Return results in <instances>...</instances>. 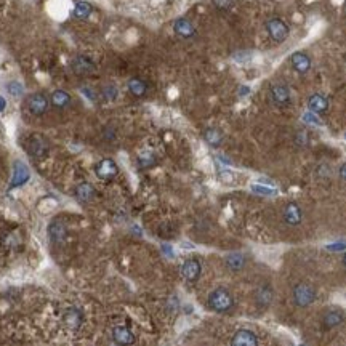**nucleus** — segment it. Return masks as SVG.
<instances>
[{
  "label": "nucleus",
  "instance_id": "3",
  "mask_svg": "<svg viewBox=\"0 0 346 346\" xmlns=\"http://www.w3.org/2000/svg\"><path fill=\"white\" fill-rule=\"evenodd\" d=\"M314 300H316V290H314L313 285L304 284V282L295 285V289H294V301L298 306H308Z\"/></svg>",
  "mask_w": 346,
  "mask_h": 346
},
{
  "label": "nucleus",
  "instance_id": "33",
  "mask_svg": "<svg viewBox=\"0 0 346 346\" xmlns=\"http://www.w3.org/2000/svg\"><path fill=\"white\" fill-rule=\"evenodd\" d=\"M220 180L223 183H231L233 181V173H229V171H221L220 173Z\"/></svg>",
  "mask_w": 346,
  "mask_h": 346
},
{
  "label": "nucleus",
  "instance_id": "14",
  "mask_svg": "<svg viewBox=\"0 0 346 346\" xmlns=\"http://www.w3.org/2000/svg\"><path fill=\"white\" fill-rule=\"evenodd\" d=\"M173 31H175L183 39H189L196 34L193 23L189 20H184V18H180V20L175 21V24H173Z\"/></svg>",
  "mask_w": 346,
  "mask_h": 346
},
{
  "label": "nucleus",
  "instance_id": "30",
  "mask_svg": "<svg viewBox=\"0 0 346 346\" xmlns=\"http://www.w3.org/2000/svg\"><path fill=\"white\" fill-rule=\"evenodd\" d=\"M103 93H104L106 100H116L117 95H119V91H117V88L114 85H106L104 90H103Z\"/></svg>",
  "mask_w": 346,
  "mask_h": 346
},
{
  "label": "nucleus",
  "instance_id": "15",
  "mask_svg": "<svg viewBox=\"0 0 346 346\" xmlns=\"http://www.w3.org/2000/svg\"><path fill=\"white\" fill-rule=\"evenodd\" d=\"M308 108L316 114H322L329 109V101L325 97L319 95V93H314V95H311L308 100Z\"/></svg>",
  "mask_w": 346,
  "mask_h": 346
},
{
  "label": "nucleus",
  "instance_id": "20",
  "mask_svg": "<svg viewBox=\"0 0 346 346\" xmlns=\"http://www.w3.org/2000/svg\"><path fill=\"white\" fill-rule=\"evenodd\" d=\"M51 103L56 106V108H66V106H69L71 103V97L68 91L64 90H55L51 93Z\"/></svg>",
  "mask_w": 346,
  "mask_h": 346
},
{
  "label": "nucleus",
  "instance_id": "19",
  "mask_svg": "<svg viewBox=\"0 0 346 346\" xmlns=\"http://www.w3.org/2000/svg\"><path fill=\"white\" fill-rule=\"evenodd\" d=\"M75 197L82 202H88L95 197V188L90 183H81L75 188Z\"/></svg>",
  "mask_w": 346,
  "mask_h": 346
},
{
  "label": "nucleus",
  "instance_id": "5",
  "mask_svg": "<svg viewBox=\"0 0 346 346\" xmlns=\"http://www.w3.org/2000/svg\"><path fill=\"white\" fill-rule=\"evenodd\" d=\"M95 171H97L98 178H101L104 181H109L119 173V168H117V164L112 161V159H103V161L97 165Z\"/></svg>",
  "mask_w": 346,
  "mask_h": 346
},
{
  "label": "nucleus",
  "instance_id": "38",
  "mask_svg": "<svg viewBox=\"0 0 346 346\" xmlns=\"http://www.w3.org/2000/svg\"><path fill=\"white\" fill-rule=\"evenodd\" d=\"M343 264H344V266H346V255H344V257H343Z\"/></svg>",
  "mask_w": 346,
  "mask_h": 346
},
{
  "label": "nucleus",
  "instance_id": "2",
  "mask_svg": "<svg viewBox=\"0 0 346 346\" xmlns=\"http://www.w3.org/2000/svg\"><path fill=\"white\" fill-rule=\"evenodd\" d=\"M266 31H268L270 37L273 39L274 42H284L285 39L289 37V26L285 21H282L281 18H271L268 23H266Z\"/></svg>",
  "mask_w": 346,
  "mask_h": 346
},
{
  "label": "nucleus",
  "instance_id": "26",
  "mask_svg": "<svg viewBox=\"0 0 346 346\" xmlns=\"http://www.w3.org/2000/svg\"><path fill=\"white\" fill-rule=\"evenodd\" d=\"M7 91L8 95L13 97V98H21L23 93H24V88H23V84L18 82V81H10L7 84Z\"/></svg>",
  "mask_w": 346,
  "mask_h": 346
},
{
  "label": "nucleus",
  "instance_id": "37",
  "mask_svg": "<svg viewBox=\"0 0 346 346\" xmlns=\"http://www.w3.org/2000/svg\"><path fill=\"white\" fill-rule=\"evenodd\" d=\"M340 177H341L343 180H346V164H343L341 168H340Z\"/></svg>",
  "mask_w": 346,
  "mask_h": 346
},
{
  "label": "nucleus",
  "instance_id": "6",
  "mask_svg": "<svg viewBox=\"0 0 346 346\" xmlns=\"http://www.w3.org/2000/svg\"><path fill=\"white\" fill-rule=\"evenodd\" d=\"M201 271H202L201 263H199V260H196V258L186 260L181 266V274L188 282H196L199 276H201Z\"/></svg>",
  "mask_w": 346,
  "mask_h": 346
},
{
  "label": "nucleus",
  "instance_id": "18",
  "mask_svg": "<svg viewBox=\"0 0 346 346\" xmlns=\"http://www.w3.org/2000/svg\"><path fill=\"white\" fill-rule=\"evenodd\" d=\"M271 98L276 104L279 106H284L289 103L290 100V91L285 85H274L271 88Z\"/></svg>",
  "mask_w": 346,
  "mask_h": 346
},
{
  "label": "nucleus",
  "instance_id": "11",
  "mask_svg": "<svg viewBox=\"0 0 346 346\" xmlns=\"http://www.w3.org/2000/svg\"><path fill=\"white\" fill-rule=\"evenodd\" d=\"M28 151L32 157H45L48 152V144L42 137H32L28 144Z\"/></svg>",
  "mask_w": 346,
  "mask_h": 346
},
{
  "label": "nucleus",
  "instance_id": "4",
  "mask_svg": "<svg viewBox=\"0 0 346 346\" xmlns=\"http://www.w3.org/2000/svg\"><path fill=\"white\" fill-rule=\"evenodd\" d=\"M71 68L77 75H90L97 71V64L85 55H77L71 63Z\"/></svg>",
  "mask_w": 346,
  "mask_h": 346
},
{
  "label": "nucleus",
  "instance_id": "34",
  "mask_svg": "<svg viewBox=\"0 0 346 346\" xmlns=\"http://www.w3.org/2000/svg\"><path fill=\"white\" fill-rule=\"evenodd\" d=\"M327 248H329V250H335V252H338V250H346V242L332 244V245H327Z\"/></svg>",
  "mask_w": 346,
  "mask_h": 346
},
{
  "label": "nucleus",
  "instance_id": "13",
  "mask_svg": "<svg viewBox=\"0 0 346 346\" xmlns=\"http://www.w3.org/2000/svg\"><path fill=\"white\" fill-rule=\"evenodd\" d=\"M301 208L295 204V202H289L284 208V220L285 223L295 226V224H300L301 223Z\"/></svg>",
  "mask_w": 346,
  "mask_h": 346
},
{
  "label": "nucleus",
  "instance_id": "22",
  "mask_svg": "<svg viewBox=\"0 0 346 346\" xmlns=\"http://www.w3.org/2000/svg\"><path fill=\"white\" fill-rule=\"evenodd\" d=\"M93 11V7L88 4V2H77L74 5V10H72V15L77 18V20H87Z\"/></svg>",
  "mask_w": 346,
  "mask_h": 346
},
{
  "label": "nucleus",
  "instance_id": "10",
  "mask_svg": "<svg viewBox=\"0 0 346 346\" xmlns=\"http://www.w3.org/2000/svg\"><path fill=\"white\" fill-rule=\"evenodd\" d=\"M112 340L119 346H130L135 343V335L131 334L130 329H127L124 325H117L112 329Z\"/></svg>",
  "mask_w": 346,
  "mask_h": 346
},
{
  "label": "nucleus",
  "instance_id": "21",
  "mask_svg": "<svg viewBox=\"0 0 346 346\" xmlns=\"http://www.w3.org/2000/svg\"><path fill=\"white\" fill-rule=\"evenodd\" d=\"M128 90L131 91V95L135 97H143L146 90H148V85H146L144 81H141V79L138 77H133L128 81Z\"/></svg>",
  "mask_w": 346,
  "mask_h": 346
},
{
  "label": "nucleus",
  "instance_id": "31",
  "mask_svg": "<svg viewBox=\"0 0 346 346\" xmlns=\"http://www.w3.org/2000/svg\"><path fill=\"white\" fill-rule=\"evenodd\" d=\"M44 202H45V208L42 210V214H48V212H51V210H55L56 208V201L53 197H47V199H44Z\"/></svg>",
  "mask_w": 346,
  "mask_h": 346
},
{
  "label": "nucleus",
  "instance_id": "24",
  "mask_svg": "<svg viewBox=\"0 0 346 346\" xmlns=\"http://www.w3.org/2000/svg\"><path fill=\"white\" fill-rule=\"evenodd\" d=\"M226 264H228L233 271H239V270H242V268H244L245 258H244V255H241V254H233V255H229L228 258H226Z\"/></svg>",
  "mask_w": 346,
  "mask_h": 346
},
{
  "label": "nucleus",
  "instance_id": "28",
  "mask_svg": "<svg viewBox=\"0 0 346 346\" xmlns=\"http://www.w3.org/2000/svg\"><path fill=\"white\" fill-rule=\"evenodd\" d=\"M271 300H273V292H271L268 287H263V289L258 292V301H260L261 304L266 306Z\"/></svg>",
  "mask_w": 346,
  "mask_h": 346
},
{
  "label": "nucleus",
  "instance_id": "8",
  "mask_svg": "<svg viewBox=\"0 0 346 346\" xmlns=\"http://www.w3.org/2000/svg\"><path fill=\"white\" fill-rule=\"evenodd\" d=\"M31 173H29V168L26 167L23 162L16 161L15 162V167H13V178H11V183H10V189H15L18 186H23L26 181L29 180Z\"/></svg>",
  "mask_w": 346,
  "mask_h": 346
},
{
  "label": "nucleus",
  "instance_id": "16",
  "mask_svg": "<svg viewBox=\"0 0 346 346\" xmlns=\"http://www.w3.org/2000/svg\"><path fill=\"white\" fill-rule=\"evenodd\" d=\"M82 321H84L82 313L79 310H75V308H69L68 311L64 313V324L68 325L69 329H72V330H77L79 327H81Z\"/></svg>",
  "mask_w": 346,
  "mask_h": 346
},
{
  "label": "nucleus",
  "instance_id": "23",
  "mask_svg": "<svg viewBox=\"0 0 346 346\" xmlns=\"http://www.w3.org/2000/svg\"><path fill=\"white\" fill-rule=\"evenodd\" d=\"M204 138H205V141H207L210 146H214V148H217V146L221 144L223 135L220 133V130H217V128H208V130L204 133Z\"/></svg>",
  "mask_w": 346,
  "mask_h": 346
},
{
  "label": "nucleus",
  "instance_id": "36",
  "mask_svg": "<svg viewBox=\"0 0 346 346\" xmlns=\"http://www.w3.org/2000/svg\"><path fill=\"white\" fill-rule=\"evenodd\" d=\"M5 108H7V101H5V98H4V97H0V112H2Z\"/></svg>",
  "mask_w": 346,
  "mask_h": 346
},
{
  "label": "nucleus",
  "instance_id": "12",
  "mask_svg": "<svg viewBox=\"0 0 346 346\" xmlns=\"http://www.w3.org/2000/svg\"><path fill=\"white\" fill-rule=\"evenodd\" d=\"M290 61H292V66H294V69L297 72H300V74H306V72L310 71V68H311V60L303 51L294 53V55H292V58H290Z\"/></svg>",
  "mask_w": 346,
  "mask_h": 346
},
{
  "label": "nucleus",
  "instance_id": "32",
  "mask_svg": "<svg viewBox=\"0 0 346 346\" xmlns=\"http://www.w3.org/2000/svg\"><path fill=\"white\" fill-rule=\"evenodd\" d=\"M303 119H304V122H310V124H314V125H321V121L319 119H316L313 114H310V112H306L304 116H303Z\"/></svg>",
  "mask_w": 346,
  "mask_h": 346
},
{
  "label": "nucleus",
  "instance_id": "17",
  "mask_svg": "<svg viewBox=\"0 0 346 346\" xmlns=\"http://www.w3.org/2000/svg\"><path fill=\"white\" fill-rule=\"evenodd\" d=\"M66 233H68V231H66V226L61 221H53L48 226V236H50L51 241L56 242V244H60V242L64 241Z\"/></svg>",
  "mask_w": 346,
  "mask_h": 346
},
{
  "label": "nucleus",
  "instance_id": "9",
  "mask_svg": "<svg viewBox=\"0 0 346 346\" xmlns=\"http://www.w3.org/2000/svg\"><path fill=\"white\" fill-rule=\"evenodd\" d=\"M231 346H258V338L252 330H239L231 340Z\"/></svg>",
  "mask_w": 346,
  "mask_h": 346
},
{
  "label": "nucleus",
  "instance_id": "7",
  "mask_svg": "<svg viewBox=\"0 0 346 346\" xmlns=\"http://www.w3.org/2000/svg\"><path fill=\"white\" fill-rule=\"evenodd\" d=\"M47 108H48V100L45 95H42V93H34V95H31L28 98V109L31 114L42 116V114H45Z\"/></svg>",
  "mask_w": 346,
  "mask_h": 346
},
{
  "label": "nucleus",
  "instance_id": "27",
  "mask_svg": "<svg viewBox=\"0 0 346 346\" xmlns=\"http://www.w3.org/2000/svg\"><path fill=\"white\" fill-rule=\"evenodd\" d=\"M154 162H156V157H154V154L149 152V151H144V152H141V154L138 156V164H140L141 167H144V168H148V167L154 165Z\"/></svg>",
  "mask_w": 346,
  "mask_h": 346
},
{
  "label": "nucleus",
  "instance_id": "35",
  "mask_svg": "<svg viewBox=\"0 0 346 346\" xmlns=\"http://www.w3.org/2000/svg\"><path fill=\"white\" fill-rule=\"evenodd\" d=\"M214 4H215L218 8L224 10V8H228V7H229V0H214Z\"/></svg>",
  "mask_w": 346,
  "mask_h": 346
},
{
  "label": "nucleus",
  "instance_id": "29",
  "mask_svg": "<svg viewBox=\"0 0 346 346\" xmlns=\"http://www.w3.org/2000/svg\"><path fill=\"white\" fill-rule=\"evenodd\" d=\"M252 191L254 193H258V194H263V196H274L276 191L271 189V188H264V186H260V184H254L252 186Z\"/></svg>",
  "mask_w": 346,
  "mask_h": 346
},
{
  "label": "nucleus",
  "instance_id": "1",
  "mask_svg": "<svg viewBox=\"0 0 346 346\" xmlns=\"http://www.w3.org/2000/svg\"><path fill=\"white\" fill-rule=\"evenodd\" d=\"M207 303L210 306V310H214L217 313H226V311L233 310L234 298L228 290L220 287V289H215L214 292H210Z\"/></svg>",
  "mask_w": 346,
  "mask_h": 346
},
{
  "label": "nucleus",
  "instance_id": "25",
  "mask_svg": "<svg viewBox=\"0 0 346 346\" xmlns=\"http://www.w3.org/2000/svg\"><path fill=\"white\" fill-rule=\"evenodd\" d=\"M341 321H343V314L340 311H330L324 317L325 327H335V325L341 324Z\"/></svg>",
  "mask_w": 346,
  "mask_h": 346
}]
</instances>
